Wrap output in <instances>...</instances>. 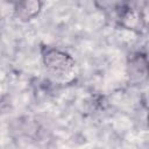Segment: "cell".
Returning <instances> with one entry per match:
<instances>
[{
	"label": "cell",
	"mask_w": 149,
	"mask_h": 149,
	"mask_svg": "<svg viewBox=\"0 0 149 149\" xmlns=\"http://www.w3.org/2000/svg\"><path fill=\"white\" fill-rule=\"evenodd\" d=\"M120 23L128 29H141L143 24L142 15L140 12L132 8H123L120 13Z\"/></svg>",
	"instance_id": "3957f363"
},
{
	"label": "cell",
	"mask_w": 149,
	"mask_h": 149,
	"mask_svg": "<svg viewBox=\"0 0 149 149\" xmlns=\"http://www.w3.org/2000/svg\"><path fill=\"white\" fill-rule=\"evenodd\" d=\"M42 59L45 68L56 76H66L74 70V59L68 52L55 48H45Z\"/></svg>",
	"instance_id": "6da1fadb"
},
{
	"label": "cell",
	"mask_w": 149,
	"mask_h": 149,
	"mask_svg": "<svg viewBox=\"0 0 149 149\" xmlns=\"http://www.w3.org/2000/svg\"><path fill=\"white\" fill-rule=\"evenodd\" d=\"M42 5L43 3L37 0L19 1L14 5V14L19 20L27 22L35 19L40 14L42 9Z\"/></svg>",
	"instance_id": "7a4b0ae2"
}]
</instances>
